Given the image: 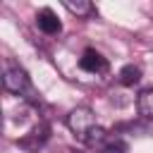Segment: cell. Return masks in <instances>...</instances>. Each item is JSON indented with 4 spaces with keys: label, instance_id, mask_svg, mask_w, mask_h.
<instances>
[{
    "label": "cell",
    "instance_id": "obj_1",
    "mask_svg": "<svg viewBox=\"0 0 153 153\" xmlns=\"http://www.w3.org/2000/svg\"><path fill=\"white\" fill-rule=\"evenodd\" d=\"M2 86H5V91L14 93V96H19V98H24L29 103H38V91L33 88L31 76L26 74V69H22L19 65H12V67L5 69Z\"/></svg>",
    "mask_w": 153,
    "mask_h": 153
},
{
    "label": "cell",
    "instance_id": "obj_5",
    "mask_svg": "<svg viewBox=\"0 0 153 153\" xmlns=\"http://www.w3.org/2000/svg\"><path fill=\"white\" fill-rule=\"evenodd\" d=\"M48 124H36L33 129H31V134H26V136H22V139H17V143L19 146H24V148H29V151H38L43 143H45V139H48Z\"/></svg>",
    "mask_w": 153,
    "mask_h": 153
},
{
    "label": "cell",
    "instance_id": "obj_6",
    "mask_svg": "<svg viewBox=\"0 0 153 153\" xmlns=\"http://www.w3.org/2000/svg\"><path fill=\"white\" fill-rule=\"evenodd\" d=\"M136 108L143 117H153V86L151 88H143L136 98Z\"/></svg>",
    "mask_w": 153,
    "mask_h": 153
},
{
    "label": "cell",
    "instance_id": "obj_7",
    "mask_svg": "<svg viewBox=\"0 0 153 153\" xmlns=\"http://www.w3.org/2000/svg\"><path fill=\"white\" fill-rule=\"evenodd\" d=\"M139 79H141V67H136V65H124V67L120 69V84L134 86Z\"/></svg>",
    "mask_w": 153,
    "mask_h": 153
},
{
    "label": "cell",
    "instance_id": "obj_3",
    "mask_svg": "<svg viewBox=\"0 0 153 153\" xmlns=\"http://www.w3.org/2000/svg\"><path fill=\"white\" fill-rule=\"evenodd\" d=\"M79 67H81L84 72H91V74H105V72L110 69L108 60H105L98 50H93V48H86V50H84V55L79 57Z\"/></svg>",
    "mask_w": 153,
    "mask_h": 153
},
{
    "label": "cell",
    "instance_id": "obj_8",
    "mask_svg": "<svg viewBox=\"0 0 153 153\" xmlns=\"http://www.w3.org/2000/svg\"><path fill=\"white\" fill-rule=\"evenodd\" d=\"M65 7H67L72 14H76V17H88V14H93V12H96V7H93L91 2H86V0H76V2L65 0Z\"/></svg>",
    "mask_w": 153,
    "mask_h": 153
},
{
    "label": "cell",
    "instance_id": "obj_2",
    "mask_svg": "<svg viewBox=\"0 0 153 153\" xmlns=\"http://www.w3.org/2000/svg\"><path fill=\"white\" fill-rule=\"evenodd\" d=\"M67 127H69V131H72L79 141H86L88 134H91V129L98 127V124H96L93 110L86 108V105H79V108H74V110L67 115Z\"/></svg>",
    "mask_w": 153,
    "mask_h": 153
},
{
    "label": "cell",
    "instance_id": "obj_4",
    "mask_svg": "<svg viewBox=\"0 0 153 153\" xmlns=\"http://www.w3.org/2000/svg\"><path fill=\"white\" fill-rule=\"evenodd\" d=\"M36 24H38V29H41L43 33H48V36H55V33L62 31V22L57 19V14H55L50 7H43V10L36 14Z\"/></svg>",
    "mask_w": 153,
    "mask_h": 153
}]
</instances>
